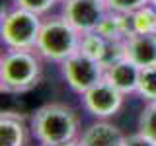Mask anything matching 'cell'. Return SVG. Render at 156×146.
<instances>
[{
  "mask_svg": "<svg viewBox=\"0 0 156 146\" xmlns=\"http://www.w3.org/2000/svg\"><path fill=\"white\" fill-rule=\"evenodd\" d=\"M31 134L39 146H58L78 140L80 136V115L66 103H47L31 117Z\"/></svg>",
  "mask_w": 156,
  "mask_h": 146,
  "instance_id": "cell-1",
  "label": "cell"
},
{
  "mask_svg": "<svg viewBox=\"0 0 156 146\" xmlns=\"http://www.w3.org/2000/svg\"><path fill=\"white\" fill-rule=\"evenodd\" d=\"M43 57L35 49H6L0 58V82L4 92L22 94L31 90L43 72Z\"/></svg>",
  "mask_w": 156,
  "mask_h": 146,
  "instance_id": "cell-2",
  "label": "cell"
},
{
  "mask_svg": "<svg viewBox=\"0 0 156 146\" xmlns=\"http://www.w3.org/2000/svg\"><path fill=\"white\" fill-rule=\"evenodd\" d=\"M82 33L72 27L62 16H47L43 18V26L39 31L35 51L43 57V61L62 64L68 57L80 51Z\"/></svg>",
  "mask_w": 156,
  "mask_h": 146,
  "instance_id": "cell-3",
  "label": "cell"
},
{
  "mask_svg": "<svg viewBox=\"0 0 156 146\" xmlns=\"http://www.w3.org/2000/svg\"><path fill=\"white\" fill-rule=\"evenodd\" d=\"M43 18L35 12L16 6L4 16L0 26V35L6 49H35Z\"/></svg>",
  "mask_w": 156,
  "mask_h": 146,
  "instance_id": "cell-4",
  "label": "cell"
},
{
  "mask_svg": "<svg viewBox=\"0 0 156 146\" xmlns=\"http://www.w3.org/2000/svg\"><path fill=\"white\" fill-rule=\"evenodd\" d=\"M62 76H65L68 88L74 94L82 96L86 90L96 86L105 76V62L100 58L90 57L84 51H76L61 64Z\"/></svg>",
  "mask_w": 156,
  "mask_h": 146,
  "instance_id": "cell-5",
  "label": "cell"
},
{
  "mask_svg": "<svg viewBox=\"0 0 156 146\" xmlns=\"http://www.w3.org/2000/svg\"><path fill=\"white\" fill-rule=\"evenodd\" d=\"M125 97L127 96L123 92H119L113 84H109L104 78L96 86H92L90 90H86L80 96V99L84 111L94 119H111L121 111Z\"/></svg>",
  "mask_w": 156,
  "mask_h": 146,
  "instance_id": "cell-6",
  "label": "cell"
},
{
  "mask_svg": "<svg viewBox=\"0 0 156 146\" xmlns=\"http://www.w3.org/2000/svg\"><path fill=\"white\" fill-rule=\"evenodd\" d=\"M61 14L72 27H76L84 35L94 33L101 27L109 14V8L105 0H66L62 2Z\"/></svg>",
  "mask_w": 156,
  "mask_h": 146,
  "instance_id": "cell-7",
  "label": "cell"
},
{
  "mask_svg": "<svg viewBox=\"0 0 156 146\" xmlns=\"http://www.w3.org/2000/svg\"><path fill=\"white\" fill-rule=\"evenodd\" d=\"M104 78L109 84H113L119 92H123L125 96H131V94H136V88H139L140 66L135 64L133 61H129L127 57L119 55L115 61L105 62Z\"/></svg>",
  "mask_w": 156,
  "mask_h": 146,
  "instance_id": "cell-8",
  "label": "cell"
},
{
  "mask_svg": "<svg viewBox=\"0 0 156 146\" xmlns=\"http://www.w3.org/2000/svg\"><path fill=\"white\" fill-rule=\"evenodd\" d=\"M80 146H123L125 134L109 119H94L78 136Z\"/></svg>",
  "mask_w": 156,
  "mask_h": 146,
  "instance_id": "cell-9",
  "label": "cell"
},
{
  "mask_svg": "<svg viewBox=\"0 0 156 146\" xmlns=\"http://www.w3.org/2000/svg\"><path fill=\"white\" fill-rule=\"evenodd\" d=\"M121 55L139 64L140 68L156 64V35L131 33L121 43Z\"/></svg>",
  "mask_w": 156,
  "mask_h": 146,
  "instance_id": "cell-10",
  "label": "cell"
},
{
  "mask_svg": "<svg viewBox=\"0 0 156 146\" xmlns=\"http://www.w3.org/2000/svg\"><path fill=\"white\" fill-rule=\"evenodd\" d=\"M27 127L22 117L2 113L0 117V146H26Z\"/></svg>",
  "mask_w": 156,
  "mask_h": 146,
  "instance_id": "cell-11",
  "label": "cell"
},
{
  "mask_svg": "<svg viewBox=\"0 0 156 146\" xmlns=\"http://www.w3.org/2000/svg\"><path fill=\"white\" fill-rule=\"evenodd\" d=\"M131 33H140V35H156V6L152 2L144 4L129 16Z\"/></svg>",
  "mask_w": 156,
  "mask_h": 146,
  "instance_id": "cell-12",
  "label": "cell"
},
{
  "mask_svg": "<svg viewBox=\"0 0 156 146\" xmlns=\"http://www.w3.org/2000/svg\"><path fill=\"white\" fill-rule=\"evenodd\" d=\"M136 96H140L144 101H156V64L140 68Z\"/></svg>",
  "mask_w": 156,
  "mask_h": 146,
  "instance_id": "cell-13",
  "label": "cell"
},
{
  "mask_svg": "<svg viewBox=\"0 0 156 146\" xmlns=\"http://www.w3.org/2000/svg\"><path fill=\"white\" fill-rule=\"evenodd\" d=\"M136 129H139V133H143L144 136L156 142V101H146V105L139 115Z\"/></svg>",
  "mask_w": 156,
  "mask_h": 146,
  "instance_id": "cell-14",
  "label": "cell"
},
{
  "mask_svg": "<svg viewBox=\"0 0 156 146\" xmlns=\"http://www.w3.org/2000/svg\"><path fill=\"white\" fill-rule=\"evenodd\" d=\"M105 43H107V39L101 35L100 31L84 33V35H82V43H80V51L88 53V55L94 57V58L104 61V57H105Z\"/></svg>",
  "mask_w": 156,
  "mask_h": 146,
  "instance_id": "cell-15",
  "label": "cell"
},
{
  "mask_svg": "<svg viewBox=\"0 0 156 146\" xmlns=\"http://www.w3.org/2000/svg\"><path fill=\"white\" fill-rule=\"evenodd\" d=\"M109 12L121 14V16H131L139 8H143L144 4H148L150 0H105Z\"/></svg>",
  "mask_w": 156,
  "mask_h": 146,
  "instance_id": "cell-16",
  "label": "cell"
},
{
  "mask_svg": "<svg viewBox=\"0 0 156 146\" xmlns=\"http://www.w3.org/2000/svg\"><path fill=\"white\" fill-rule=\"evenodd\" d=\"M14 4L29 12H35L39 16H47L55 8V4H58V0H14Z\"/></svg>",
  "mask_w": 156,
  "mask_h": 146,
  "instance_id": "cell-17",
  "label": "cell"
},
{
  "mask_svg": "<svg viewBox=\"0 0 156 146\" xmlns=\"http://www.w3.org/2000/svg\"><path fill=\"white\" fill-rule=\"evenodd\" d=\"M123 146H156V142H154V140H150L148 136H144L143 133H139V130H136L135 134L125 136Z\"/></svg>",
  "mask_w": 156,
  "mask_h": 146,
  "instance_id": "cell-18",
  "label": "cell"
},
{
  "mask_svg": "<svg viewBox=\"0 0 156 146\" xmlns=\"http://www.w3.org/2000/svg\"><path fill=\"white\" fill-rule=\"evenodd\" d=\"M58 146H80L78 140H70V142H65V144H58Z\"/></svg>",
  "mask_w": 156,
  "mask_h": 146,
  "instance_id": "cell-19",
  "label": "cell"
},
{
  "mask_svg": "<svg viewBox=\"0 0 156 146\" xmlns=\"http://www.w3.org/2000/svg\"><path fill=\"white\" fill-rule=\"evenodd\" d=\"M150 2H152V4H154V6H156V0H150Z\"/></svg>",
  "mask_w": 156,
  "mask_h": 146,
  "instance_id": "cell-20",
  "label": "cell"
},
{
  "mask_svg": "<svg viewBox=\"0 0 156 146\" xmlns=\"http://www.w3.org/2000/svg\"><path fill=\"white\" fill-rule=\"evenodd\" d=\"M58 2H61V4H62V2H66V0H58Z\"/></svg>",
  "mask_w": 156,
  "mask_h": 146,
  "instance_id": "cell-21",
  "label": "cell"
}]
</instances>
